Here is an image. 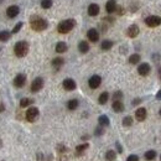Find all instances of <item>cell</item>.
Masks as SVG:
<instances>
[{"instance_id":"obj_40","label":"cell","mask_w":161,"mask_h":161,"mask_svg":"<svg viewBox=\"0 0 161 161\" xmlns=\"http://www.w3.org/2000/svg\"><path fill=\"white\" fill-rule=\"evenodd\" d=\"M5 110V105L3 103H0V113H3Z\"/></svg>"},{"instance_id":"obj_12","label":"cell","mask_w":161,"mask_h":161,"mask_svg":"<svg viewBox=\"0 0 161 161\" xmlns=\"http://www.w3.org/2000/svg\"><path fill=\"white\" fill-rule=\"evenodd\" d=\"M87 37L90 42H97L98 40H99V32L98 30L96 29H89L88 32H87Z\"/></svg>"},{"instance_id":"obj_1","label":"cell","mask_w":161,"mask_h":161,"mask_svg":"<svg viewBox=\"0 0 161 161\" xmlns=\"http://www.w3.org/2000/svg\"><path fill=\"white\" fill-rule=\"evenodd\" d=\"M30 26H31V29H32L34 31L40 32V31L46 30L47 26H48V24H47V21H46L45 19L40 18V16H37V15H34V16L30 18Z\"/></svg>"},{"instance_id":"obj_23","label":"cell","mask_w":161,"mask_h":161,"mask_svg":"<svg viewBox=\"0 0 161 161\" xmlns=\"http://www.w3.org/2000/svg\"><path fill=\"white\" fill-rule=\"evenodd\" d=\"M100 47H102L103 51H108L113 47V41H110V40H104V41L102 42V45H100Z\"/></svg>"},{"instance_id":"obj_17","label":"cell","mask_w":161,"mask_h":161,"mask_svg":"<svg viewBox=\"0 0 161 161\" xmlns=\"http://www.w3.org/2000/svg\"><path fill=\"white\" fill-rule=\"evenodd\" d=\"M112 108L115 113H122L124 110V104L120 102V100H114L113 102V105H112Z\"/></svg>"},{"instance_id":"obj_29","label":"cell","mask_w":161,"mask_h":161,"mask_svg":"<svg viewBox=\"0 0 161 161\" xmlns=\"http://www.w3.org/2000/svg\"><path fill=\"white\" fill-rule=\"evenodd\" d=\"M115 157H117V154H115L114 150H108V151H107V154H105L107 161H114Z\"/></svg>"},{"instance_id":"obj_38","label":"cell","mask_w":161,"mask_h":161,"mask_svg":"<svg viewBox=\"0 0 161 161\" xmlns=\"http://www.w3.org/2000/svg\"><path fill=\"white\" fill-rule=\"evenodd\" d=\"M140 102H141V99H140V98L134 99V100H133V105H138V104H140Z\"/></svg>"},{"instance_id":"obj_13","label":"cell","mask_w":161,"mask_h":161,"mask_svg":"<svg viewBox=\"0 0 161 161\" xmlns=\"http://www.w3.org/2000/svg\"><path fill=\"white\" fill-rule=\"evenodd\" d=\"M150 71H151V67L149 63H141L138 67V72L140 76H147L150 73Z\"/></svg>"},{"instance_id":"obj_3","label":"cell","mask_w":161,"mask_h":161,"mask_svg":"<svg viewBox=\"0 0 161 161\" xmlns=\"http://www.w3.org/2000/svg\"><path fill=\"white\" fill-rule=\"evenodd\" d=\"M29 52V44L26 41H19L14 46V53L18 57H25Z\"/></svg>"},{"instance_id":"obj_28","label":"cell","mask_w":161,"mask_h":161,"mask_svg":"<svg viewBox=\"0 0 161 161\" xmlns=\"http://www.w3.org/2000/svg\"><path fill=\"white\" fill-rule=\"evenodd\" d=\"M11 37V32H9V31H0V41L2 42H5V41H8V40Z\"/></svg>"},{"instance_id":"obj_39","label":"cell","mask_w":161,"mask_h":161,"mask_svg":"<svg viewBox=\"0 0 161 161\" xmlns=\"http://www.w3.org/2000/svg\"><path fill=\"white\" fill-rule=\"evenodd\" d=\"M115 145H117V149H118V153H122V151H123V149H122V145H120L119 143H117Z\"/></svg>"},{"instance_id":"obj_35","label":"cell","mask_w":161,"mask_h":161,"mask_svg":"<svg viewBox=\"0 0 161 161\" xmlns=\"http://www.w3.org/2000/svg\"><path fill=\"white\" fill-rule=\"evenodd\" d=\"M103 133H104V129H103V126H98L97 129H96V131H94V134L97 136H100V135H103Z\"/></svg>"},{"instance_id":"obj_33","label":"cell","mask_w":161,"mask_h":161,"mask_svg":"<svg viewBox=\"0 0 161 161\" xmlns=\"http://www.w3.org/2000/svg\"><path fill=\"white\" fill-rule=\"evenodd\" d=\"M21 28H22V22H18V24L14 26V29H12L11 34H18V32L21 30Z\"/></svg>"},{"instance_id":"obj_45","label":"cell","mask_w":161,"mask_h":161,"mask_svg":"<svg viewBox=\"0 0 161 161\" xmlns=\"http://www.w3.org/2000/svg\"><path fill=\"white\" fill-rule=\"evenodd\" d=\"M2 2H3V0H0V3H2Z\"/></svg>"},{"instance_id":"obj_27","label":"cell","mask_w":161,"mask_h":161,"mask_svg":"<svg viewBox=\"0 0 161 161\" xmlns=\"http://www.w3.org/2000/svg\"><path fill=\"white\" fill-rule=\"evenodd\" d=\"M32 103H34V99H30V98H22V99L20 100V107H21V108H26V107H30Z\"/></svg>"},{"instance_id":"obj_25","label":"cell","mask_w":161,"mask_h":161,"mask_svg":"<svg viewBox=\"0 0 161 161\" xmlns=\"http://www.w3.org/2000/svg\"><path fill=\"white\" fill-rule=\"evenodd\" d=\"M140 55L139 53H134V55H131L130 57H129V63L130 64H138L139 62H140Z\"/></svg>"},{"instance_id":"obj_11","label":"cell","mask_w":161,"mask_h":161,"mask_svg":"<svg viewBox=\"0 0 161 161\" xmlns=\"http://www.w3.org/2000/svg\"><path fill=\"white\" fill-rule=\"evenodd\" d=\"M62 86H63V88H64L66 90H74L76 87H77L76 82H74V80H73L72 78H66V79L63 80Z\"/></svg>"},{"instance_id":"obj_21","label":"cell","mask_w":161,"mask_h":161,"mask_svg":"<svg viewBox=\"0 0 161 161\" xmlns=\"http://www.w3.org/2000/svg\"><path fill=\"white\" fill-rule=\"evenodd\" d=\"M78 105H79V102L77 99H71V100H68V103H67V108L70 110H76L78 108Z\"/></svg>"},{"instance_id":"obj_8","label":"cell","mask_w":161,"mask_h":161,"mask_svg":"<svg viewBox=\"0 0 161 161\" xmlns=\"http://www.w3.org/2000/svg\"><path fill=\"white\" fill-rule=\"evenodd\" d=\"M139 32H140V29H139V26H138V25H135V24L130 25L129 28L126 29V36H128V37H130V38L136 37V36L139 35Z\"/></svg>"},{"instance_id":"obj_44","label":"cell","mask_w":161,"mask_h":161,"mask_svg":"<svg viewBox=\"0 0 161 161\" xmlns=\"http://www.w3.org/2000/svg\"><path fill=\"white\" fill-rule=\"evenodd\" d=\"M160 161H161V155H160Z\"/></svg>"},{"instance_id":"obj_37","label":"cell","mask_w":161,"mask_h":161,"mask_svg":"<svg viewBox=\"0 0 161 161\" xmlns=\"http://www.w3.org/2000/svg\"><path fill=\"white\" fill-rule=\"evenodd\" d=\"M115 12H118V15H123V14H124V10H123V8H122V6H117Z\"/></svg>"},{"instance_id":"obj_2","label":"cell","mask_w":161,"mask_h":161,"mask_svg":"<svg viewBox=\"0 0 161 161\" xmlns=\"http://www.w3.org/2000/svg\"><path fill=\"white\" fill-rule=\"evenodd\" d=\"M74 26H76V20H73V19H67V20H63V21H61L58 24L57 31L60 34L64 35V34H68L70 31H72Z\"/></svg>"},{"instance_id":"obj_43","label":"cell","mask_w":161,"mask_h":161,"mask_svg":"<svg viewBox=\"0 0 161 161\" xmlns=\"http://www.w3.org/2000/svg\"><path fill=\"white\" fill-rule=\"evenodd\" d=\"M159 114H160V117H161V108H160V112H159Z\"/></svg>"},{"instance_id":"obj_42","label":"cell","mask_w":161,"mask_h":161,"mask_svg":"<svg viewBox=\"0 0 161 161\" xmlns=\"http://www.w3.org/2000/svg\"><path fill=\"white\" fill-rule=\"evenodd\" d=\"M159 76H160V79H161V66H160V68H159Z\"/></svg>"},{"instance_id":"obj_30","label":"cell","mask_w":161,"mask_h":161,"mask_svg":"<svg viewBox=\"0 0 161 161\" xmlns=\"http://www.w3.org/2000/svg\"><path fill=\"white\" fill-rule=\"evenodd\" d=\"M88 144H82V145H78L77 147H76V151H77V154L78 155H80V154H82L84 150H87L88 149Z\"/></svg>"},{"instance_id":"obj_15","label":"cell","mask_w":161,"mask_h":161,"mask_svg":"<svg viewBox=\"0 0 161 161\" xmlns=\"http://www.w3.org/2000/svg\"><path fill=\"white\" fill-rule=\"evenodd\" d=\"M117 6H118V4H117L115 0H108L105 4V10L108 14H113V12H115Z\"/></svg>"},{"instance_id":"obj_24","label":"cell","mask_w":161,"mask_h":161,"mask_svg":"<svg viewBox=\"0 0 161 161\" xmlns=\"http://www.w3.org/2000/svg\"><path fill=\"white\" fill-rule=\"evenodd\" d=\"M108 99H109V93L108 92H103L102 94L99 96V98H98V102H99V104H105L107 102H108Z\"/></svg>"},{"instance_id":"obj_9","label":"cell","mask_w":161,"mask_h":161,"mask_svg":"<svg viewBox=\"0 0 161 161\" xmlns=\"http://www.w3.org/2000/svg\"><path fill=\"white\" fill-rule=\"evenodd\" d=\"M19 12H20V8L16 6V5H11V6H9V8L6 9V15H8V18H10V19L16 18V16L19 15Z\"/></svg>"},{"instance_id":"obj_5","label":"cell","mask_w":161,"mask_h":161,"mask_svg":"<svg viewBox=\"0 0 161 161\" xmlns=\"http://www.w3.org/2000/svg\"><path fill=\"white\" fill-rule=\"evenodd\" d=\"M145 24H146V26H149V28H156V26L161 25V18L160 16H155V15L147 16L145 19Z\"/></svg>"},{"instance_id":"obj_18","label":"cell","mask_w":161,"mask_h":161,"mask_svg":"<svg viewBox=\"0 0 161 161\" xmlns=\"http://www.w3.org/2000/svg\"><path fill=\"white\" fill-rule=\"evenodd\" d=\"M98 123H99V125L100 126H108L109 124H110V120H109V118L107 117V115H100L99 118H98Z\"/></svg>"},{"instance_id":"obj_6","label":"cell","mask_w":161,"mask_h":161,"mask_svg":"<svg viewBox=\"0 0 161 161\" xmlns=\"http://www.w3.org/2000/svg\"><path fill=\"white\" fill-rule=\"evenodd\" d=\"M44 87V79L41 77H37L32 80V83H31V92L36 93L38 90H41Z\"/></svg>"},{"instance_id":"obj_14","label":"cell","mask_w":161,"mask_h":161,"mask_svg":"<svg viewBox=\"0 0 161 161\" xmlns=\"http://www.w3.org/2000/svg\"><path fill=\"white\" fill-rule=\"evenodd\" d=\"M147 117V112L145 108H138L136 112H135V118L138 122H144V120L146 119Z\"/></svg>"},{"instance_id":"obj_19","label":"cell","mask_w":161,"mask_h":161,"mask_svg":"<svg viewBox=\"0 0 161 161\" xmlns=\"http://www.w3.org/2000/svg\"><path fill=\"white\" fill-rule=\"evenodd\" d=\"M78 50H79L80 53H87V52L89 51V45H88V42H87V41H80V42L78 44Z\"/></svg>"},{"instance_id":"obj_26","label":"cell","mask_w":161,"mask_h":161,"mask_svg":"<svg viewBox=\"0 0 161 161\" xmlns=\"http://www.w3.org/2000/svg\"><path fill=\"white\" fill-rule=\"evenodd\" d=\"M144 157H145V160H147V161H153V160L156 157V151H155V150H149V151H146L145 155H144Z\"/></svg>"},{"instance_id":"obj_41","label":"cell","mask_w":161,"mask_h":161,"mask_svg":"<svg viewBox=\"0 0 161 161\" xmlns=\"http://www.w3.org/2000/svg\"><path fill=\"white\" fill-rule=\"evenodd\" d=\"M156 99H159V100H161V90H159V92L156 93Z\"/></svg>"},{"instance_id":"obj_22","label":"cell","mask_w":161,"mask_h":161,"mask_svg":"<svg viewBox=\"0 0 161 161\" xmlns=\"http://www.w3.org/2000/svg\"><path fill=\"white\" fill-rule=\"evenodd\" d=\"M67 48H68V47H67V44L61 41V42H58V44L56 45V48H55V50H56L57 53H63V52L67 51Z\"/></svg>"},{"instance_id":"obj_32","label":"cell","mask_w":161,"mask_h":161,"mask_svg":"<svg viewBox=\"0 0 161 161\" xmlns=\"http://www.w3.org/2000/svg\"><path fill=\"white\" fill-rule=\"evenodd\" d=\"M123 125L124 126H131L133 125V118L131 117H125L124 119H123Z\"/></svg>"},{"instance_id":"obj_20","label":"cell","mask_w":161,"mask_h":161,"mask_svg":"<svg viewBox=\"0 0 161 161\" xmlns=\"http://www.w3.org/2000/svg\"><path fill=\"white\" fill-rule=\"evenodd\" d=\"M64 63V60L62 57H55L52 60V66L55 67V68H60V67H62Z\"/></svg>"},{"instance_id":"obj_16","label":"cell","mask_w":161,"mask_h":161,"mask_svg":"<svg viewBox=\"0 0 161 161\" xmlns=\"http://www.w3.org/2000/svg\"><path fill=\"white\" fill-rule=\"evenodd\" d=\"M99 5L98 4H90L89 6H88V15L89 16H97L98 14H99Z\"/></svg>"},{"instance_id":"obj_10","label":"cell","mask_w":161,"mask_h":161,"mask_svg":"<svg viewBox=\"0 0 161 161\" xmlns=\"http://www.w3.org/2000/svg\"><path fill=\"white\" fill-rule=\"evenodd\" d=\"M25 83H26V76L22 74V73H19V74L14 78V86H15L16 88H21V87H24Z\"/></svg>"},{"instance_id":"obj_7","label":"cell","mask_w":161,"mask_h":161,"mask_svg":"<svg viewBox=\"0 0 161 161\" xmlns=\"http://www.w3.org/2000/svg\"><path fill=\"white\" fill-rule=\"evenodd\" d=\"M100 83H102V77L98 76V74L92 76V77L89 78V80H88V84H89V87H90L92 89H97V88L100 86Z\"/></svg>"},{"instance_id":"obj_34","label":"cell","mask_w":161,"mask_h":161,"mask_svg":"<svg viewBox=\"0 0 161 161\" xmlns=\"http://www.w3.org/2000/svg\"><path fill=\"white\" fill-rule=\"evenodd\" d=\"M123 98V93L120 92V90H118V92H115L114 94H113V100H120Z\"/></svg>"},{"instance_id":"obj_36","label":"cell","mask_w":161,"mask_h":161,"mask_svg":"<svg viewBox=\"0 0 161 161\" xmlns=\"http://www.w3.org/2000/svg\"><path fill=\"white\" fill-rule=\"evenodd\" d=\"M126 161H139V157L136 155H130V156H128Z\"/></svg>"},{"instance_id":"obj_4","label":"cell","mask_w":161,"mask_h":161,"mask_svg":"<svg viewBox=\"0 0 161 161\" xmlns=\"http://www.w3.org/2000/svg\"><path fill=\"white\" fill-rule=\"evenodd\" d=\"M38 115H40V112H38V109L36 108V107H30V108L26 110V114H25L26 120L30 122V123H34L35 120L38 118Z\"/></svg>"},{"instance_id":"obj_31","label":"cell","mask_w":161,"mask_h":161,"mask_svg":"<svg viewBox=\"0 0 161 161\" xmlns=\"http://www.w3.org/2000/svg\"><path fill=\"white\" fill-rule=\"evenodd\" d=\"M52 4H53L52 0H41V6L44 9H50L52 6Z\"/></svg>"}]
</instances>
